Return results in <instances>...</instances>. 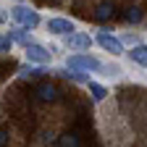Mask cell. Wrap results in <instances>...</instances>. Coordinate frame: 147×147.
Listing matches in <instances>:
<instances>
[{
	"mask_svg": "<svg viewBox=\"0 0 147 147\" xmlns=\"http://www.w3.org/2000/svg\"><path fill=\"white\" fill-rule=\"evenodd\" d=\"M66 68H76V71H105V66L95 58V55H87V53L68 55V58H66Z\"/></svg>",
	"mask_w": 147,
	"mask_h": 147,
	"instance_id": "2",
	"label": "cell"
},
{
	"mask_svg": "<svg viewBox=\"0 0 147 147\" xmlns=\"http://www.w3.org/2000/svg\"><path fill=\"white\" fill-rule=\"evenodd\" d=\"M126 55H129V61H131V63H137V66L147 68V45H134Z\"/></svg>",
	"mask_w": 147,
	"mask_h": 147,
	"instance_id": "10",
	"label": "cell"
},
{
	"mask_svg": "<svg viewBox=\"0 0 147 147\" xmlns=\"http://www.w3.org/2000/svg\"><path fill=\"white\" fill-rule=\"evenodd\" d=\"M45 29H47V34H55V37H68V34H74L76 32V24L74 21H68V18H47L45 21Z\"/></svg>",
	"mask_w": 147,
	"mask_h": 147,
	"instance_id": "5",
	"label": "cell"
},
{
	"mask_svg": "<svg viewBox=\"0 0 147 147\" xmlns=\"http://www.w3.org/2000/svg\"><path fill=\"white\" fill-rule=\"evenodd\" d=\"M142 18H144V13H142L139 5H129V8L123 11V21H126V24H139Z\"/></svg>",
	"mask_w": 147,
	"mask_h": 147,
	"instance_id": "11",
	"label": "cell"
},
{
	"mask_svg": "<svg viewBox=\"0 0 147 147\" xmlns=\"http://www.w3.org/2000/svg\"><path fill=\"white\" fill-rule=\"evenodd\" d=\"M87 87H89V92H92V100H95V102H102V100L108 97V89H105L102 84H97V82H89Z\"/></svg>",
	"mask_w": 147,
	"mask_h": 147,
	"instance_id": "13",
	"label": "cell"
},
{
	"mask_svg": "<svg viewBox=\"0 0 147 147\" xmlns=\"http://www.w3.org/2000/svg\"><path fill=\"white\" fill-rule=\"evenodd\" d=\"M37 100H42V102H55V100H58V89H55V84H50V82L37 84Z\"/></svg>",
	"mask_w": 147,
	"mask_h": 147,
	"instance_id": "8",
	"label": "cell"
},
{
	"mask_svg": "<svg viewBox=\"0 0 147 147\" xmlns=\"http://www.w3.org/2000/svg\"><path fill=\"white\" fill-rule=\"evenodd\" d=\"M66 47L68 50H87V47H92V37L84 32H74L66 37Z\"/></svg>",
	"mask_w": 147,
	"mask_h": 147,
	"instance_id": "7",
	"label": "cell"
},
{
	"mask_svg": "<svg viewBox=\"0 0 147 147\" xmlns=\"http://www.w3.org/2000/svg\"><path fill=\"white\" fill-rule=\"evenodd\" d=\"M0 147H8V129L0 126Z\"/></svg>",
	"mask_w": 147,
	"mask_h": 147,
	"instance_id": "16",
	"label": "cell"
},
{
	"mask_svg": "<svg viewBox=\"0 0 147 147\" xmlns=\"http://www.w3.org/2000/svg\"><path fill=\"white\" fill-rule=\"evenodd\" d=\"M55 139H58V137H55L53 131H42V142H45V144H53Z\"/></svg>",
	"mask_w": 147,
	"mask_h": 147,
	"instance_id": "17",
	"label": "cell"
},
{
	"mask_svg": "<svg viewBox=\"0 0 147 147\" xmlns=\"http://www.w3.org/2000/svg\"><path fill=\"white\" fill-rule=\"evenodd\" d=\"M42 74H45L42 66H26V68L18 71V76H21V79H37V76H42Z\"/></svg>",
	"mask_w": 147,
	"mask_h": 147,
	"instance_id": "14",
	"label": "cell"
},
{
	"mask_svg": "<svg viewBox=\"0 0 147 147\" xmlns=\"http://www.w3.org/2000/svg\"><path fill=\"white\" fill-rule=\"evenodd\" d=\"M13 45H16V42L11 40V34H8V32H5V34H0V53H11Z\"/></svg>",
	"mask_w": 147,
	"mask_h": 147,
	"instance_id": "15",
	"label": "cell"
},
{
	"mask_svg": "<svg viewBox=\"0 0 147 147\" xmlns=\"http://www.w3.org/2000/svg\"><path fill=\"white\" fill-rule=\"evenodd\" d=\"M95 42H97L105 53H110V55H123V42L118 40L116 34H110L108 29H100V32L95 34Z\"/></svg>",
	"mask_w": 147,
	"mask_h": 147,
	"instance_id": "4",
	"label": "cell"
},
{
	"mask_svg": "<svg viewBox=\"0 0 147 147\" xmlns=\"http://www.w3.org/2000/svg\"><path fill=\"white\" fill-rule=\"evenodd\" d=\"M58 144H61V147H82L76 131H66V134H61V137H58Z\"/></svg>",
	"mask_w": 147,
	"mask_h": 147,
	"instance_id": "12",
	"label": "cell"
},
{
	"mask_svg": "<svg viewBox=\"0 0 147 147\" xmlns=\"http://www.w3.org/2000/svg\"><path fill=\"white\" fill-rule=\"evenodd\" d=\"M5 18H8V13H5L3 8H0V24H5Z\"/></svg>",
	"mask_w": 147,
	"mask_h": 147,
	"instance_id": "18",
	"label": "cell"
},
{
	"mask_svg": "<svg viewBox=\"0 0 147 147\" xmlns=\"http://www.w3.org/2000/svg\"><path fill=\"white\" fill-rule=\"evenodd\" d=\"M92 18H95V21H100V24H105V21H113L116 18V5L113 3H97L95 5V11H92Z\"/></svg>",
	"mask_w": 147,
	"mask_h": 147,
	"instance_id": "6",
	"label": "cell"
},
{
	"mask_svg": "<svg viewBox=\"0 0 147 147\" xmlns=\"http://www.w3.org/2000/svg\"><path fill=\"white\" fill-rule=\"evenodd\" d=\"M24 55H26V61L34 63V66H47V63L53 61V50L45 47V45H40V42L26 45V47H24Z\"/></svg>",
	"mask_w": 147,
	"mask_h": 147,
	"instance_id": "3",
	"label": "cell"
},
{
	"mask_svg": "<svg viewBox=\"0 0 147 147\" xmlns=\"http://www.w3.org/2000/svg\"><path fill=\"white\" fill-rule=\"evenodd\" d=\"M8 16L13 18L18 26H26V29H37V26H40V21H42V18H40V13H37L34 8L21 5V3H18V5H13V8L8 11Z\"/></svg>",
	"mask_w": 147,
	"mask_h": 147,
	"instance_id": "1",
	"label": "cell"
},
{
	"mask_svg": "<svg viewBox=\"0 0 147 147\" xmlns=\"http://www.w3.org/2000/svg\"><path fill=\"white\" fill-rule=\"evenodd\" d=\"M8 34H11V40L13 42H18V45H32L34 40H32V29H26V26H13V29H8Z\"/></svg>",
	"mask_w": 147,
	"mask_h": 147,
	"instance_id": "9",
	"label": "cell"
}]
</instances>
